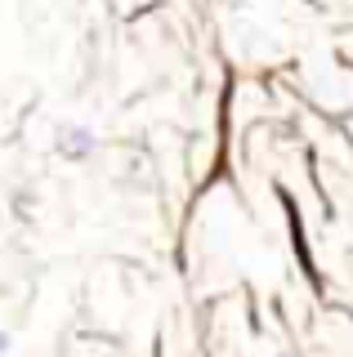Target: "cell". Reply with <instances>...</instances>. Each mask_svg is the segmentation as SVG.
Returning a JSON list of instances; mask_svg holds the SVG:
<instances>
[{
  "instance_id": "obj_3",
  "label": "cell",
  "mask_w": 353,
  "mask_h": 357,
  "mask_svg": "<svg viewBox=\"0 0 353 357\" xmlns=\"http://www.w3.org/2000/svg\"><path fill=\"white\" fill-rule=\"evenodd\" d=\"M273 357H300V353H273Z\"/></svg>"
},
{
  "instance_id": "obj_1",
  "label": "cell",
  "mask_w": 353,
  "mask_h": 357,
  "mask_svg": "<svg viewBox=\"0 0 353 357\" xmlns=\"http://www.w3.org/2000/svg\"><path fill=\"white\" fill-rule=\"evenodd\" d=\"M54 152H59L63 161H90V156L98 152V134L90 126H81V121L59 126L54 130Z\"/></svg>"
},
{
  "instance_id": "obj_2",
  "label": "cell",
  "mask_w": 353,
  "mask_h": 357,
  "mask_svg": "<svg viewBox=\"0 0 353 357\" xmlns=\"http://www.w3.org/2000/svg\"><path fill=\"white\" fill-rule=\"evenodd\" d=\"M9 344H14V340H9V331H0V357L9 353Z\"/></svg>"
}]
</instances>
